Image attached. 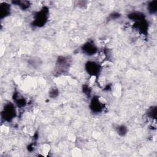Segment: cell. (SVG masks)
I'll list each match as a JSON object with an SVG mask.
<instances>
[{
    "instance_id": "1",
    "label": "cell",
    "mask_w": 157,
    "mask_h": 157,
    "mask_svg": "<svg viewBox=\"0 0 157 157\" xmlns=\"http://www.w3.org/2000/svg\"><path fill=\"white\" fill-rule=\"evenodd\" d=\"M72 63V58L69 56H58L56 58L54 74L56 75L66 73L69 69Z\"/></svg>"
},
{
    "instance_id": "2",
    "label": "cell",
    "mask_w": 157,
    "mask_h": 157,
    "mask_svg": "<svg viewBox=\"0 0 157 157\" xmlns=\"http://www.w3.org/2000/svg\"><path fill=\"white\" fill-rule=\"evenodd\" d=\"M49 18V8L47 6H43L39 11L34 14L31 25L34 27L42 28L48 21Z\"/></svg>"
},
{
    "instance_id": "3",
    "label": "cell",
    "mask_w": 157,
    "mask_h": 157,
    "mask_svg": "<svg viewBox=\"0 0 157 157\" xmlns=\"http://www.w3.org/2000/svg\"><path fill=\"white\" fill-rule=\"evenodd\" d=\"M1 119L6 122H11L17 117V109L14 103L7 102L6 103L1 112Z\"/></svg>"
},
{
    "instance_id": "4",
    "label": "cell",
    "mask_w": 157,
    "mask_h": 157,
    "mask_svg": "<svg viewBox=\"0 0 157 157\" xmlns=\"http://www.w3.org/2000/svg\"><path fill=\"white\" fill-rule=\"evenodd\" d=\"M85 69L88 75L98 77L102 71V66L95 61H88L85 64Z\"/></svg>"
},
{
    "instance_id": "5",
    "label": "cell",
    "mask_w": 157,
    "mask_h": 157,
    "mask_svg": "<svg viewBox=\"0 0 157 157\" xmlns=\"http://www.w3.org/2000/svg\"><path fill=\"white\" fill-rule=\"evenodd\" d=\"M89 108L91 112L93 113H101L104 109V104L100 101L99 97L98 96H93L90 100L89 104Z\"/></svg>"
},
{
    "instance_id": "6",
    "label": "cell",
    "mask_w": 157,
    "mask_h": 157,
    "mask_svg": "<svg viewBox=\"0 0 157 157\" xmlns=\"http://www.w3.org/2000/svg\"><path fill=\"white\" fill-rule=\"evenodd\" d=\"M82 53L87 56L94 55L98 50V47L93 40H89L81 46Z\"/></svg>"
},
{
    "instance_id": "7",
    "label": "cell",
    "mask_w": 157,
    "mask_h": 157,
    "mask_svg": "<svg viewBox=\"0 0 157 157\" xmlns=\"http://www.w3.org/2000/svg\"><path fill=\"white\" fill-rule=\"evenodd\" d=\"M148 26L149 24L146 18H144L139 21H134V23L132 25V28L136 29L141 34L147 36L148 34Z\"/></svg>"
},
{
    "instance_id": "8",
    "label": "cell",
    "mask_w": 157,
    "mask_h": 157,
    "mask_svg": "<svg viewBox=\"0 0 157 157\" xmlns=\"http://www.w3.org/2000/svg\"><path fill=\"white\" fill-rule=\"evenodd\" d=\"M11 13V5L6 2H3L0 4V18L2 20L7 17Z\"/></svg>"
},
{
    "instance_id": "9",
    "label": "cell",
    "mask_w": 157,
    "mask_h": 157,
    "mask_svg": "<svg viewBox=\"0 0 157 157\" xmlns=\"http://www.w3.org/2000/svg\"><path fill=\"white\" fill-rule=\"evenodd\" d=\"M13 99L15 102L14 104H15V105L19 108L24 107L26 105L27 102L25 98L18 92H14L13 95Z\"/></svg>"
},
{
    "instance_id": "10",
    "label": "cell",
    "mask_w": 157,
    "mask_h": 157,
    "mask_svg": "<svg viewBox=\"0 0 157 157\" xmlns=\"http://www.w3.org/2000/svg\"><path fill=\"white\" fill-rule=\"evenodd\" d=\"M11 3L13 5L18 6L23 10H28L31 6V2L29 1H21V0H15L12 1Z\"/></svg>"
},
{
    "instance_id": "11",
    "label": "cell",
    "mask_w": 157,
    "mask_h": 157,
    "mask_svg": "<svg viewBox=\"0 0 157 157\" xmlns=\"http://www.w3.org/2000/svg\"><path fill=\"white\" fill-rule=\"evenodd\" d=\"M127 17L129 19H130L131 20H133L134 21H139L140 20L146 18L145 15L143 12H139V11L131 12H130L128 14Z\"/></svg>"
},
{
    "instance_id": "12",
    "label": "cell",
    "mask_w": 157,
    "mask_h": 157,
    "mask_svg": "<svg viewBox=\"0 0 157 157\" xmlns=\"http://www.w3.org/2000/svg\"><path fill=\"white\" fill-rule=\"evenodd\" d=\"M28 63L34 69H37L38 67H40V66L42 65V61L40 58L32 57L28 59Z\"/></svg>"
},
{
    "instance_id": "13",
    "label": "cell",
    "mask_w": 157,
    "mask_h": 157,
    "mask_svg": "<svg viewBox=\"0 0 157 157\" xmlns=\"http://www.w3.org/2000/svg\"><path fill=\"white\" fill-rule=\"evenodd\" d=\"M115 130L119 136L123 137L128 133V128L124 124H118L115 127Z\"/></svg>"
},
{
    "instance_id": "14",
    "label": "cell",
    "mask_w": 157,
    "mask_h": 157,
    "mask_svg": "<svg viewBox=\"0 0 157 157\" xmlns=\"http://www.w3.org/2000/svg\"><path fill=\"white\" fill-rule=\"evenodd\" d=\"M147 9L150 14H156L157 12V1H149L147 4Z\"/></svg>"
},
{
    "instance_id": "15",
    "label": "cell",
    "mask_w": 157,
    "mask_h": 157,
    "mask_svg": "<svg viewBox=\"0 0 157 157\" xmlns=\"http://www.w3.org/2000/svg\"><path fill=\"white\" fill-rule=\"evenodd\" d=\"M147 116L151 119H156V114H157V107L156 106H151L150 108L148 109L147 111Z\"/></svg>"
},
{
    "instance_id": "16",
    "label": "cell",
    "mask_w": 157,
    "mask_h": 157,
    "mask_svg": "<svg viewBox=\"0 0 157 157\" xmlns=\"http://www.w3.org/2000/svg\"><path fill=\"white\" fill-rule=\"evenodd\" d=\"M59 90L56 87H53L51 88L50 90L49 91L48 96L52 99H54L57 98L59 96Z\"/></svg>"
},
{
    "instance_id": "17",
    "label": "cell",
    "mask_w": 157,
    "mask_h": 157,
    "mask_svg": "<svg viewBox=\"0 0 157 157\" xmlns=\"http://www.w3.org/2000/svg\"><path fill=\"white\" fill-rule=\"evenodd\" d=\"M82 92L87 96V97H90L91 95V88L86 84H84L82 85Z\"/></svg>"
},
{
    "instance_id": "18",
    "label": "cell",
    "mask_w": 157,
    "mask_h": 157,
    "mask_svg": "<svg viewBox=\"0 0 157 157\" xmlns=\"http://www.w3.org/2000/svg\"><path fill=\"white\" fill-rule=\"evenodd\" d=\"M121 17V14L117 12H112L109 15V19L110 20H116L119 18Z\"/></svg>"
}]
</instances>
